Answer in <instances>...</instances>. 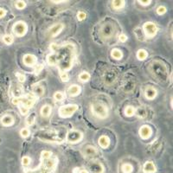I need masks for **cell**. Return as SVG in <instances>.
I'll return each instance as SVG.
<instances>
[{"instance_id":"42","label":"cell","mask_w":173,"mask_h":173,"mask_svg":"<svg viewBox=\"0 0 173 173\" xmlns=\"http://www.w3.org/2000/svg\"><path fill=\"white\" fill-rule=\"evenodd\" d=\"M61 79L62 82H68V75L66 72H61Z\"/></svg>"},{"instance_id":"32","label":"cell","mask_w":173,"mask_h":173,"mask_svg":"<svg viewBox=\"0 0 173 173\" xmlns=\"http://www.w3.org/2000/svg\"><path fill=\"white\" fill-rule=\"evenodd\" d=\"M89 79H90V75L88 73H86V72H82L79 75V80L82 82H88Z\"/></svg>"},{"instance_id":"40","label":"cell","mask_w":173,"mask_h":173,"mask_svg":"<svg viewBox=\"0 0 173 173\" xmlns=\"http://www.w3.org/2000/svg\"><path fill=\"white\" fill-rule=\"evenodd\" d=\"M86 17V14L85 13V12H83V11H80V12H78V14H77V18H78V20H80V21L84 20Z\"/></svg>"},{"instance_id":"20","label":"cell","mask_w":173,"mask_h":173,"mask_svg":"<svg viewBox=\"0 0 173 173\" xmlns=\"http://www.w3.org/2000/svg\"><path fill=\"white\" fill-rule=\"evenodd\" d=\"M98 143H99V145H100L101 147L106 149V148L108 147L109 145H110V139H109V138L106 136V135H102V136L99 138Z\"/></svg>"},{"instance_id":"50","label":"cell","mask_w":173,"mask_h":173,"mask_svg":"<svg viewBox=\"0 0 173 173\" xmlns=\"http://www.w3.org/2000/svg\"><path fill=\"white\" fill-rule=\"evenodd\" d=\"M79 173H88V172L86 171V170H82V171H79Z\"/></svg>"},{"instance_id":"27","label":"cell","mask_w":173,"mask_h":173,"mask_svg":"<svg viewBox=\"0 0 173 173\" xmlns=\"http://www.w3.org/2000/svg\"><path fill=\"white\" fill-rule=\"evenodd\" d=\"M148 53L145 50H139L137 52V58L139 61H144L147 58Z\"/></svg>"},{"instance_id":"2","label":"cell","mask_w":173,"mask_h":173,"mask_svg":"<svg viewBox=\"0 0 173 173\" xmlns=\"http://www.w3.org/2000/svg\"><path fill=\"white\" fill-rule=\"evenodd\" d=\"M149 71L159 82H165L168 79V70L162 61H153L149 66Z\"/></svg>"},{"instance_id":"1","label":"cell","mask_w":173,"mask_h":173,"mask_svg":"<svg viewBox=\"0 0 173 173\" xmlns=\"http://www.w3.org/2000/svg\"><path fill=\"white\" fill-rule=\"evenodd\" d=\"M56 60L61 72L70 70L74 64L75 58V47L71 43H67L58 48Z\"/></svg>"},{"instance_id":"21","label":"cell","mask_w":173,"mask_h":173,"mask_svg":"<svg viewBox=\"0 0 173 173\" xmlns=\"http://www.w3.org/2000/svg\"><path fill=\"white\" fill-rule=\"evenodd\" d=\"M44 160V165H45V168L47 170H49V171H51V170H53V169L56 167V163H57V161H56V159H53V158H46V159H43Z\"/></svg>"},{"instance_id":"46","label":"cell","mask_w":173,"mask_h":173,"mask_svg":"<svg viewBox=\"0 0 173 173\" xmlns=\"http://www.w3.org/2000/svg\"><path fill=\"white\" fill-rule=\"evenodd\" d=\"M17 79H18L19 82H24V81H25V75H24L17 74Z\"/></svg>"},{"instance_id":"37","label":"cell","mask_w":173,"mask_h":173,"mask_svg":"<svg viewBox=\"0 0 173 173\" xmlns=\"http://www.w3.org/2000/svg\"><path fill=\"white\" fill-rule=\"evenodd\" d=\"M54 98H55V100L57 101H62L64 99V94L61 92H56V93H55V94H54Z\"/></svg>"},{"instance_id":"34","label":"cell","mask_w":173,"mask_h":173,"mask_svg":"<svg viewBox=\"0 0 173 173\" xmlns=\"http://www.w3.org/2000/svg\"><path fill=\"white\" fill-rule=\"evenodd\" d=\"M132 171H133V168L130 164H124L122 165L123 173H132Z\"/></svg>"},{"instance_id":"13","label":"cell","mask_w":173,"mask_h":173,"mask_svg":"<svg viewBox=\"0 0 173 173\" xmlns=\"http://www.w3.org/2000/svg\"><path fill=\"white\" fill-rule=\"evenodd\" d=\"M138 133H139L140 138H142L143 139H146V138H149L152 136L153 131H152V128L150 127L149 126H142L141 127L139 128Z\"/></svg>"},{"instance_id":"8","label":"cell","mask_w":173,"mask_h":173,"mask_svg":"<svg viewBox=\"0 0 173 173\" xmlns=\"http://www.w3.org/2000/svg\"><path fill=\"white\" fill-rule=\"evenodd\" d=\"M118 78V75L116 72L112 69H109L105 72V74L103 75V81L104 83L107 85V86H110L112 85L114 82H116Z\"/></svg>"},{"instance_id":"47","label":"cell","mask_w":173,"mask_h":173,"mask_svg":"<svg viewBox=\"0 0 173 173\" xmlns=\"http://www.w3.org/2000/svg\"><path fill=\"white\" fill-rule=\"evenodd\" d=\"M6 15V10L4 8H0V18H3Z\"/></svg>"},{"instance_id":"29","label":"cell","mask_w":173,"mask_h":173,"mask_svg":"<svg viewBox=\"0 0 173 173\" xmlns=\"http://www.w3.org/2000/svg\"><path fill=\"white\" fill-rule=\"evenodd\" d=\"M47 61L50 66H54L57 63V60H56V54H50L47 57Z\"/></svg>"},{"instance_id":"36","label":"cell","mask_w":173,"mask_h":173,"mask_svg":"<svg viewBox=\"0 0 173 173\" xmlns=\"http://www.w3.org/2000/svg\"><path fill=\"white\" fill-rule=\"evenodd\" d=\"M15 6L18 10H23L26 7V3L24 1H17L15 3Z\"/></svg>"},{"instance_id":"38","label":"cell","mask_w":173,"mask_h":173,"mask_svg":"<svg viewBox=\"0 0 173 173\" xmlns=\"http://www.w3.org/2000/svg\"><path fill=\"white\" fill-rule=\"evenodd\" d=\"M20 135L23 138L29 137V135H30V130L27 129V128H23L20 131Z\"/></svg>"},{"instance_id":"33","label":"cell","mask_w":173,"mask_h":173,"mask_svg":"<svg viewBox=\"0 0 173 173\" xmlns=\"http://www.w3.org/2000/svg\"><path fill=\"white\" fill-rule=\"evenodd\" d=\"M3 41H4L5 44L10 45V44H11L14 42V37H13V36H11V35H5L3 37Z\"/></svg>"},{"instance_id":"26","label":"cell","mask_w":173,"mask_h":173,"mask_svg":"<svg viewBox=\"0 0 173 173\" xmlns=\"http://www.w3.org/2000/svg\"><path fill=\"white\" fill-rule=\"evenodd\" d=\"M111 56L112 58H114L115 60H120L123 57V54L121 50H120L119 49H113L111 51Z\"/></svg>"},{"instance_id":"45","label":"cell","mask_w":173,"mask_h":173,"mask_svg":"<svg viewBox=\"0 0 173 173\" xmlns=\"http://www.w3.org/2000/svg\"><path fill=\"white\" fill-rule=\"evenodd\" d=\"M119 40L121 42H127V36H126L125 34H121V35H120V36H119Z\"/></svg>"},{"instance_id":"15","label":"cell","mask_w":173,"mask_h":173,"mask_svg":"<svg viewBox=\"0 0 173 173\" xmlns=\"http://www.w3.org/2000/svg\"><path fill=\"white\" fill-rule=\"evenodd\" d=\"M89 168L92 172L94 173H103L104 172V167L102 166L101 163L98 161H91L89 164Z\"/></svg>"},{"instance_id":"24","label":"cell","mask_w":173,"mask_h":173,"mask_svg":"<svg viewBox=\"0 0 173 173\" xmlns=\"http://www.w3.org/2000/svg\"><path fill=\"white\" fill-rule=\"evenodd\" d=\"M32 88H33V91H34V93H35V94H36V96L42 97L43 95V94H44V88H43V86H42L38 85V84H36V85H34V86H32Z\"/></svg>"},{"instance_id":"4","label":"cell","mask_w":173,"mask_h":173,"mask_svg":"<svg viewBox=\"0 0 173 173\" xmlns=\"http://www.w3.org/2000/svg\"><path fill=\"white\" fill-rule=\"evenodd\" d=\"M78 110V106L75 104H71V105H66V106H62L59 108L58 114L61 118H69L76 112Z\"/></svg>"},{"instance_id":"11","label":"cell","mask_w":173,"mask_h":173,"mask_svg":"<svg viewBox=\"0 0 173 173\" xmlns=\"http://www.w3.org/2000/svg\"><path fill=\"white\" fill-rule=\"evenodd\" d=\"M63 28H64L63 24H61V23L56 24L52 25V27H50L49 29V31L47 32V35L49 36H50V37H55L58 34L61 33V31L63 30Z\"/></svg>"},{"instance_id":"12","label":"cell","mask_w":173,"mask_h":173,"mask_svg":"<svg viewBox=\"0 0 173 173\" xmlns=\"http://www.w3.org/2000/svg\"><path fill=\"white\" fill-rule=\"evenodd\" d=\"M42 139L50 140L51 142H60L61 140V138H58L55 131H46L45 136H42Z\"/></svg>"},{"instance_id":"9","label":"cell","mask_w":173,"mask_h":173,"mask_svg":"<svg viewBox=\"0 0 173 173\" xmlns=\"http://www.w3.org/2000/svg\"><path fill=\"white\" fill-rule=\"evenodd\" d=\"M83 138V134L82 132L76 131V130H73V131H69L68 132L66 136V139L68 142L69 143H77L81 141Z\"/></svg>"},{"instance_id":"44","label":"cell","mask_w":173,"mask_h":173,"mask_svg":"<svg viewBox=\"0 0 173 173\" xmlns=\"http://www.w3.org/2000/svg\"><path fill=\"white\" fill-rule=\"evenodd\" d=\"M51 156V153L50 152H47V151H44L42 153V159H46V158H50Z\"/></svg>"},{"instance_id":"18","label":"cell","mask_w":173,"mask_h":173,"mask_svg":"<svg viewBox=\"0 0 173 173\" xmlns=\"http://www.w3.org/2000/svg\"><path fill=\"white\" fill-rule=\"evenodd\" d=\"M143 171L145 173H154L156 171V166H155V164L153 162L148 161V162H146L144 164Z\"/></svg>"},{"instance_id":"49","label":"cell","mask_w":173,"mask_h":173,"mask_svg":"<svg viewBox=\"0 0 173 173\" xmlns=\"http://www.w3.org/2000/svg\"><path fill=\"white\" fill-rule=\"evenodd\" d=\"M12 103H13L14 105H19V100H18V97H15V98H13V100H12Z\"/></svg>"},{"instance_id":"23","label":"cell","mask_w":173,"mask_h":173,"mask_svg":"<svg viewBox=\"0 0 173 173\" xmlns=\"http://www.w3.org/2000/svg\"><path fill=\"white\" fill-rule=\"evenodd\" d=\"M51 111H52V108L50 105H44L42 106L41 108V115L43 118H48L50 115Z\"/></svg>"},{"instance_id":"28","label":"cell","mask_w":173,"mask_h":173,"mask_svg":"<svg viewBox=\"0 0 173 173\" xmlns=\"http://www.w3.org/2000/svg\"><path fill=\"white\" fill-rule=\"evenodd\" d=\"M126 5V2L124 1V0H114V1H112V7L114 8V9H121L123 8L124 6Z\"/></svg>"},{"instance_id":"3","label":"cell","mask_w":173,"mask_h":173,"mask_svg":"<svg viewBox=\"0 0 173 173\" xmlns=\"http://www.w3.org/2000/svg\"><path fill=\"white\" fill-rule=\"evenodd\" d=\"M91 109L93 113L94 114V116H96L99 119L104 120L108 116V109L107 107L102 104V103H94L91 106Z\"/></svg>"},{"instance_id":"7","label":"cell","mask_w":173,"mask_h":173,"mask_svg":"<svg viewBox=\"0 0 173 173\" xmlns=\"http://www.w3.org/2000/svg\"><path fill=\"white\" fill-rule=\"evenodd\" d=\"M143 30L147 37H153L158 33V27L153 22H146L143 25Z\"/></svg>"},{"instance_id":"14","label":"cell","mask_w":173,"mask_h":173,"mask_svg":"<svg viewBox=\"0 0 173 173\" xmlns=\"http://www.w3.org/2000/svg\"><path fill=\"white\" fill-rule=\"evenodd\" d=\"M23 61L27 67H33L36 64V57L31 54H26L24 56Z\"/></svg>"},{"instance_id":"39","label":"cell","mask_w":173,"mask_h":173,"mask_svg":"<svg viewBox=\"0 0 173 173\" xmlns=\"http://www.w3.org/2000/svg\"><path fill=\"white\" fill-rule=\"evenodd\" d=\"M166 7L165 6H163V5H161V6H158V9H157V13H158V15H164L165 12H166Z\"/></svg>"},{"instance_id":"35","label":"cell","mask_w":173,"mask_h":173,"mask_svg":"<svg viewBox=\"0 0 173 173\" xmlns=\"http://www.w3.org/2000/svg\"><path fill=\"white\" fill-rule=\"evenodd\" d=\"M25 122L28 126H32V125H34V123H35V114H31V115H30V116H28V117L26 118Z\"/></svg>"},{"instance_id":"22","label":"cell","mask_w":173,"mask_h":173,"mask_svg":"<svg viewBox=\"0 0 173 173\" xmlns=\"http://www.w3.org/2000/svg\"><path fill=\"white\" fill-rule=\"evenodd\" d=\"M81 87L78 85H71V86L68 87V94L70 96H76L78 94H80L81 93Z\"/></svg>"},{"instance_id":"6","label":"cell","mask_w":173,"mask_h":173,"mask_svg":"<svg viewBox=\"0 0 173 173\" xmlns=\"http://www.w3.org/2000/svg\"><path fill=\"white\" fill-rule=\"evenodd\" d=\"M13 32L17 36H24L27 33L28 31V27L26 23L23 21H18L14 24V25L12 27Z\"/></svg>"},{"instance_id":"17","label":"cell","mask_w":173,"mask_h":173,"mask_svg":"<svg viewBox=\"0 0 173 173\" xmlns=\"http://www.w3.org/2000/svg\"><path fill=\"white\" fill-rule=\"evenodd\" d=\"M157 90L153 86H148L145 92V96L146 97L148 100H153L155 97L157 96Z\"/></svg>"},{"instance_id":"16","label":"cell","mask_w":173,"mask_h":173,"mask_svg":"<svg viewBox=\"0 0 173 173\" xmlns=\"http://www.w3.org/2000/svg\"><path fill=\"white\" fill-rule=\"evenodd\" d=\"M15 122V120L11 115H5L1 118V123L5 127H10Z\"/></svg>"},{"instance_id":"31","label":"cell","mask_w":173,"mask_h":173,"mask_svg":"<svg viewBox=\"0 0 173 173\" xmlns=\"http://www.w3.org/2000/svg\"><path fill=\"white\" fill-rule=\"evenodd\" d=\"M134 86H135V84L133 83L132 82H127L124 86H123V90L125 92H131L133 90V88H134Z\"/></svg>"},{"instance_id":"30","label":"cell","mask_w":173,"mask_h":173,"mask_svg":"<svg viewBox=\"0 0 173 173\" xmlns=\"http://www.w3.org/2000/svg\"><path fill=\"white\" fill-rule=\"evenodd\" d=\"M135 113V108L132 106H127L125 108V114L127 117H132Z\"/></svg>"},{"instance_id":"19","label":"cell","mask_w":173,"mask_h":173,"mask_svg":"<svg viewBox=\"0 0 173 173\" xmlns=\"http://www.w3.org/2000/svg\"><path fill=\"white\" fill-rule=\"evenodd\" d=\"M83 153H84V155L86 156V157H89V158H91V157H94V156H95L97 154V150L94 147V146H91V145H87L86 147L84 148V150H83Z\"/></svg>"},{"instance_id":"5","label":"cell","mask_w":173,"mask_h":173,"mask_svg":"<svg viewBox=\"0 0 173 173\" xmlns=\"http://www.w3.org/2000/svg\"><path fill=\"white\" fill-rule=\"evenodd\" d=\"M115 32L114 26L110 23H106L101 27L100 29V36L103 39H110Z\"/></svg>"},{"instance_id":"48","label":"cell","mask_w":173,"mask_h":173,"mask_svg":"<svg viewBox=\"0 0 173 173\" xmlns=\"http://www.w3.org/2000/svg\"><path fill=\"white\" fill-rule=\"evenodd\" d=\"M138 3L142 5H148L151 4V1L150 0H148V1H138Z\"/></svg>"},{"instance_id":"25","label":"cell","mask_w":173,"mask_h":173,"mask_svg":"<svg viewBox=\"0 0 173 173\" xmlns=\"http://www.w3.org/2000/svg\"><path fill=\"white\" fill-rule=\"evenodd\" d=\"M135 113L139 119H145L147 116V111L144 107H138L135 109Z\"/></svg>"},{"instance_id":"10","label":"cell","mask_w":173,"mask_h":173,"mask_svg":"<svg viewBox=\"0 0 173 173\" xmlns=\"http://www.w3.org/2000/svg\"><path fill=\"white\" fill-rule=\"evenodd\" d=\"M18 100H19V104H22V106H24L28 109H31V107H33L36 101L34 95H31V94H28L27 96L23 97V98L18 97Z\"/></svg>"},{"instance_id":"41","label":"cell","mask_w":173,"mask_h":173,"mask_svg":"<svg viewBox=\"0 0 173 173\" xmlns=\"http://www.w3.org/2000/svg\"><path fill=\"white\" fill-rule=\"evenodd\" d=\"M31 163V158H29V157H24L23 159H22V164H23V165L24 166H27V165H29Z\"/></svg>"},{"instance_id":"43","label":"cell","mask_w":173,"mask_h":173,"mask_svg":"<svg viewBox=\"0 0 173 173\" xmlns=\"http://www.w3.org/2000/svg\"><path fill=\"white\" fill-rule=\"evenodd\" d=\"M19 110H20L21 113L23 114V115H26L28 112H29V109L28 108H26V107H24V106H19Z\"/></svg>"}]
</instances>
